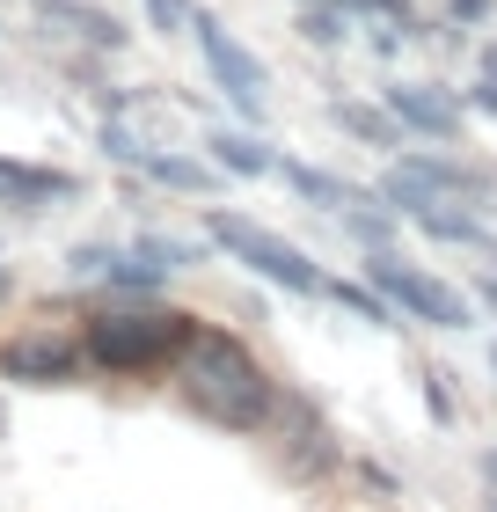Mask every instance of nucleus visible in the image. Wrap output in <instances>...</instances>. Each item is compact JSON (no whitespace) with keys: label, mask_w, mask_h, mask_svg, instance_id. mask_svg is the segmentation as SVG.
Returning <instances> with one entry per match:
<instances>
[{"label":"nucleus","mask_w":497,"mask_h":512,"mask_svg":"<svg viewBox=\"0 0 497 512\" xmlns=\"http://www.w3.org/2000/svg\"><path fill=\"white\" fill-rule=\"evenodd\" d=\"M176 388H183V403L220 432H256L278 410V381L256 366V352L227 330H205V322L176 352Z\"/></svg>","instance_id":"nucleus-1"},{"label":"nucleus","mask_w":497,"mask_h":512,"mask_svg":"<svg viewBox=\"0 0 497 512\" xmlns=\"http://www.w3.org/2000/svg\"><path fill=\"white\" fill-rule=\"evenodd\" d=\"M198 315L183 308H103L88 315V359L110 366V374H147V366H169L183 344H191Z\"/></svg>","instance_id":"nucleus-2"},{"label":"nucleus","mask_w":497,"mask_h":512,"mask_svg":"<svg viewBox=\"0 0 497 512\" xmlns=\"http://www.w3.org/2000/svg\"><path fill=\"white\" fill-rule=\"evenodd\" d=\"M490 183L483 169H468V161H446V154H402L395 169L381 176V198L395 205V213H424V205H483L490 198Z\"/></svg>","instance_id":"nucleus-3"},{"label":"nucleus","mask_w":497,"mask_h":512,"mask_svg":"<svg viewBox=\"0 0 497 512\" xmlns=\"http://www.w3.org/2000/svg\"><path fill=\"white\" fill-rule=\"evenodd\" d=\"M191 37H198V52H205V74L220 81V96H227L234 110H242L249 125H264V118H271V81H264V59H256V52L227 30L220 15H205V8L191 15Z\"/></svg>","instance_id":"nucleus-4"},{"label":"nucleus","mask_w":497,"mask_h":512,"mask_svg":"<svg viewBox=\"0 0 497 512\" xmlns=\"http://www.w3.org/2000/svg\"><path fill=\"white\" fill-rule=\"evenodd\" d=\"M212 242H220L234 264H249L256 278H271V286H286V293H322L329 278L307 264V249H293L286 235H271V227H256L242 213H212Z\"/></svg>","instance_id":"nucleus-5"},{"label":"nucleus","mask_w":497,"mask_h":512,"mask_svg":"<svg viewBox=\"0 0 497 512\" xmlns=\"http://www.w3.org/2000/svg\"><path fill=\"white\" fill-rule=\"evenodd\" d=\"M366 278H373V286H381L410 322H432V330H468V322H476V308H468V293H461V286H446V278L417 271V264H402L395 249H373Z\"/></svg>","instance_id":"nucleus-6"},{"label":"nucleus","mask_w":497,"mask_h":512,"mask_svg":"<svg viewBox=\"0 0 497 512\" xmlns=\"http://www.w3.org/2000/svg\"><path fill=\"white\" fill-rule=\"evenodd\" d=\"M81 352L88 344H66V337H15V344H0V381L59 388V381L81 374Z\"/></svg>","instance_id":"nucleus-7"},{"label":"nucleus","mask_w":497,"mask_h":512,"mask_svg":"<svg viewBox=\"0 0 497 512\" xmlns=\"http://www.w3.org/2000/svg\"><path fill=\"white\" fill-rule=\"evenodd\" d=\"M388 110L402 118V132L461 139V96H446L439 81H395V88H388Z\"/></svg>","instance_id":"nucleus-8"},{"label":"nucleus","mask_w":497,"mask_h":512,"mask_svg":"<svg viewBox=\"0 0 497 512\" xmlns=\"http://www.w3.org/2000/svg\"><path fill=\"white\" fill-rule=\"evenodd\" d=\"M74 191H81V183L66 169H30V161L0 154V205H30V213H37L44 198H74Z\"/></svg>","instance_id":"nucleus-9"},{"label":"nucleus","mask_w":497,"mask_h":512,"mask_svg":"<svg viewBox=\"0 0 497 512\" xmlns=\"http://www.w3.org/2000/svg\"><path fill=\"white\" fill-rule=\"evenodd\" d=\"M278 176H286V191H300L307 205H322V213H351V205L366 198L359 183H344L329 169H307V161H278Z\"/></svg>","instance_id":"nucleus-10"},{"label":"nucleus","mask_w":497,"mask_h":512,"mask_svg":"<svg viewBox=\"0 0 497 512\" xmlns=\"http://www.w3.org/2000/svg\"><path fill=\"white\" fill-rule=\"evenodd\" d=\"M37 15L44 22H66V30L88 37V44H110V52L125 44V22H117L110 8H88V0H37Z\"/></svg>","instance_id":"nucleus-11"},{"label":"nucleus","mask_w":497,"mask_h":512,"mask_svg":"<svg viewBox=\"0 0 497 512\" xmlns=\"http://www.w3.org/2000/svg\"><path fill=\"white\" fill-rule=\"evenodd\" d=\"M117 161H132L139 176H154V183H169V191H212V176L205 161H191V154H154V147H132V154H117Z\"/></svg>","instance_id":"nucleus-12"},{"label":"nucleus","mask_w":497,"mask_h":512,"mask_svg":"<svg viewBox=\"0 0 497 512\" xmlns=\"http://www.w3.org/2000/svg\"><path fill=\"white\" fill-rule=\"evenodd\" d=\"M205 147H212V169H227V176H278V154L256 132H212Z\"/></svg>","instance_id":"nucleus-13"},{"label":"nucleus","mask_w":497,"mask_h":512,"mask_svg":"<svg viewBox=\"0 0 497 512\" xmlns=\"http://www.w3.org/2000/svg\"><path fill=\"white\" fill-rule=\"evenodd\" d=\"M329 118H337L351 139H366V147H402V118L388 103L381 110H373V103H329Z\"/></svg>","instance_id":"nucleus-14"},{"label":"nucleus","mask_w":497,"mask_h":512,"mask_svg":"<svg viewBox=\"0 0 497 512\" xmlns=\"http://www.w3.org/2000/svg\"><path fill=\"white\" fill-rule=\"evenodd\" d=\"M351 30H359V8H351V0H322V8L300 15V37L307 44H344Z\"/></svg>","instance_id":"nucleus-15"},{"label":"nucleus","mask_w":497,"mask_h":512,"mask_svg":"<svg viewBox=\"0 0 497 512\" xmlns=\"http://www.w3.org/2000/svg\"><path fill=\"white\" fill-rule=\"evenodd\" d=\"M468 110L497 118V52H483V74H476V88H468Z\"/></svg>","instance_id":"nucleus-16"},{"label":"nucleus","mask_w":497,"mask_h":512,"mask_svg":"<svg viewBox=\"0 0 497 512\" xmlns=\"http://www.w3.org/2000/svg\"><path fill=\"white\" fill-rule=\"evenodd\" d=\"M191 0H147V22H154V30H191Z\"/></svg>","instance_id":"nucleus-17"},{"label":"nucleus","mask_w":497,"mask_h":512,"mask_svg":"<svg viewBox=\"0 0 497 512\" xmlns=\"http://www.w3.org/2000/svg\"><path fill=\"white\" fill-rule=\"evenodd\" d=\"M424 403H432V417H439V425H454V388H446V374H439V366L424 374Z\"/></svg>","instance_id":"nucleus-18"},{"label":"nucleus","mask_w":497,"mask_h":512,"mask_svg":"<svg viewBox=\"0 0 497 512\" xmlns=\"http://www.w3.org/2000/svg\"><path fill=\"white\" fill-rule=\"evenodd\" d=\"M446 8H454V22H483V15H490V0H446Z\"/></svg>","instance_id":"nucleus-19"},{"label":"nucleus","mask_w":497,"mask_h":512,"mask_svg":"<svg viewBox=\"0 0 497 512\" xmlns=\"http://www.w3.org/2000/svg\"><path fill=\"white\" fill-rule=\"evenodd\" d=\"M8 293H15V278H8V271H0V300H8Z\"/></svg>","instance_id":"nucleus-20"},{"label":"nucleus","mask_w":497,"mask_h":512,"mask_svg":"<svg viewBox=\"0 0 497 512\" xmlns=\"http://www.w3.org/2000/svg\"><path fill=\"white\" fill-rule=\"evenodd\" d=\"M490 512H497V498H490Z\"/></svg>","instance_id":"nucleus-21"},{"label":"nucleus","mask_w":497,"mask_h":512,"mask_svg":"<svg viewBox=\"0 0 497 512\" xmlns=\"http://www.w3.org/2000/svg\"><path fill=\"white\" fill-rule=\"evenodd\" d=\"M0 425H8V417H0Z\"/></svg>","instance_id":"nucleus-22"}]
</instances>
